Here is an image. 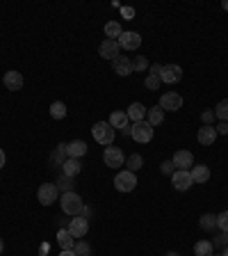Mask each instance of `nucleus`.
<instances>
[{"label":"nucleus","instance_id":"79ce46f5","mask_svg":"<svg viewBox=\"0 0 228 256\" xmlns=\"http://www.w3.org/2000/svg\"><path fill=\"white\" fill-rule=\"evenodd\" d=\"M69 222H71V220H66V218H57V229H66V226H69Z\"/></svg>","mask_w":228,"mask_h":256},{"label":"nucleus","instance_id":"c756f323","mask_svg":"<svg viewBox=\"0 0 228 256\" xmlns=\"http://www.w3.org/2000/svg\"><path fill=\"white\" fill-rule=\"evenodd\" d=\"M55 186H57V190H62V194H64V192H75L73 190V186H75V183H73V178H71V176H59V178H57V183H55Z\"/></svg>","mask_w":228,"mask_h":256},{"label":"nucleus","instance_id":"09e8293b","mask_svg":"<svg viewBox=\"0 0 228 256\" xmlns=\"http://www.w3.org/2000/svg\"><path fill=\"white\" fill-rule=\"evenodd\" d=\"M167 256H181V254H178V252H169V254H167Z\"/></svg>","mask_w":228,"mask_h":256},{"label":"nucleus","instance_id":"2f4dec72","mask_svg":"<svg viewBox=\"0 0 228 256\" xmlns=\"http://www.w3.org/2000/svg\"><path fill=\"white\" fill-rule=\"evenodd\" d=\"M73 252H75V256H89L91 254V245L87 242V240H78L75 247H73Z\"/></svg>","mask_w":228,"mask_h":256},{"label":"nucleus","instance_id":"ea45409f","mask_svg":"<svg viewBox=\"0 0 228 256\" xmlns=\"http://www.w3.org/2000/svg\"><path fill=\"white\" fill-rule=\"evenodd\" d=\"M215 128H217V135H228V122H219Z\"/></svg>","mask_w":228,"mask_h":256},{"label":"nucleus","instance_id":"2eb2a0df","mask_svg":"<svg viewBox=\"0 0 228 256\" xmlns=\"http://www.w3.org/2000/svg\"><path fill=\"white\" fill-rule=\"evenodd\" d=\"M146 110H149V108L144 106V103H130V106H128V110H126V114H128V119H130V122L133 124H137V122H144V119H146Z\"/></svg>","mask_w":228,"mask_h":256},{"label":"nucleus","instance_id":"c03bdc74","mask_svg":"<svg viewBox=\"0 0 228 256\" xmlns=\"http://www.w3.org/2000/svg\"><path fill=\"white\" fill-rule=\"evenodd\" d=\"M59 256H75V252L73 250H62L59 252Z\"/></svg>","mask_w":228,"mask_h":256},{"label":"nucleus","instance_id":"f03ea898","mask_svg":"<svg viewBox=\"0 0 228 256\" xmlns=\"http://www.w3.org/2000/svg\"><path fill=\"white\" fill-rule=\"evenodd\" d=\"M91 135H94V140L98 144H103V146H112V144H114V135H117V130L110 126V122H96L94 126H91Z\"/></svg>","mask_w":228,"mask_h":256},{"label":"nucleus","instance_id":"c9c22d12","mask_svg":"<svg viewBox=\"0 0 228 256\" xmlns=\"http://www.w3.org/2000/svg\"><path fill=\"white\" fill-rule=\"evenodd\" d=\"M215 110H203L201 112V122H203V126H213V122H215Z\"/></svg>","mask_w":228,"mask_h":256},{"label":"nucleus","instance_id":"0eeeda50","mask_svg":"<svg viewBox=\"0 0 228 256\" xmlns=\"http://www.w3.org/2000/svg\"><path fill=\"white\" fill-rule=\"evenodd\" d=\"M160 108L165 112H176L183 108V96L178 94V92H165V94L160 96Z\"/></svg>","mask_w":228,"mask_h":256},{"label":"nucleus","instance_id":"393cba45","mask_svg":"<svg viewBox=\"0 0 228 256\" xmlns=\"http://www.w3.org/2000/svg\"><path fill=\"white\" fill-rule=\"evenodd\" d=\"M213 252H215L213 240H199L194 245V256H215Z\"/></svg>","mask_w":228,"mask_h":256},{"label":"nucleus","instance_id":"20e7f679","mask_svg":"<svg viewBox=\"0 0 228 256\" xmlns=\"http://www.w3.org/2000/svg\"><path fill=\"white\" fill-rule=\"evenodd\" d=\"M153 135H155V130H153V126H151L146 119H144V122L133 124V140H135V142L149 144L151 140H153Z\"/></svg>","mask_w":228,"mask_h":256},{"label":"nucleus","instance_id":"39448f33","mask_svg":"<svg viewBox=\"0 0 228 256\" xmlns=\"http://www.w3.org/2000/svg\"><path fill=\"white\" fill-rule=\"evenodd\" d=\"M114 188H117L119 192H133L135 188H137V176L128 170L119 172V174L114 176Z\"/></svg>","mask_w":228,"mask_h":256},{"label":"nucleus","instance_id":"bb28decb","mask_svg":"<svg viewBox=\"0 0 228 256\" xmlns=\"http://www.w3.org/2000/svg\"><path fill=\"white\" fill-rule=\"evenodd\" d=\"M121 23L119 21H107L105 23V37L107 39H114V42H117L119 37H121Z\"/></svg>","mask_w":228,"mask_h":256},{"label":"nucleus","instance_id":"b1692460","mask_svg":"<svg viewBox=\"0 0 228 256\" xmlns=\"http://www.w3.org/2000/svg\"><path fill=\"white\" fill-rule=\"evenodd\" d=\"M146 122H149L153 128L160 126V124L165 122V110H162L160 106H153L151 110H146Z\"/></svg>","mask_w":228,"mask_h":256},{"label":"nucleus","instance_id":"72a5a7b5","mask_svg":"<svg viewBox=\"0 0 228 256\" xmlns=\"http://www.w3.org/2000/svg\"><path fill=\"white\" fill-rule=\"evenodd\" d=\"M133 62V71H146L149 69V60L144 58V55H137L135 60H130Z\"/></svg>","mask_w":228,"mask_h":256},{"label":"nucleus","instance_id":"ddd939ff","mask_svg":"<svg viewBox=\"0 0 228 256\" xmlns=\"http://www.w3.org/2000/svg\"><path fill=\"white\" fill-rule=\"evenodd\" d=\"M112 71L117 76H121V78L130 76L133 74V62H130V58H128V55H117V58L112 60Z\"/></svg>","mask_w":228,"mask_h":256},{"label":"nucleus","instance_id":"412c9836","mask_svg":"<svg viewBox=\"0 0 228 256\" xmlns=\"http://www.w3.org/2000/svg\"><path fill=\"white\" fill-rule=\"evenodd\" d=\"M107 122H110V126L114 128V130H117V128L121 130V128L130 126V124H128V122H130V119H128V114H126V112H121V110H114V112H112Z\"/></svg>","mask_w":228,"mask_h":256},{"label":"nucleus","instance_id":"a878e982","mask_svg":"<svg viewBox=\"0 0 228 256\" xmlns=\"http://www.w3.org/2000/svg\"><path fill=\"white\" fill-rule=\"evenodd\" d=\"M142 167H144V158H142L139 154H133V156H128V158H126V170H128V172L137 174Z\"/></svg>","mask_w":228,"mask_h":256},{"label":"nucleus","instance_id":"5701e85b","mask_svg":"<svg viewBox=\"0 0 228 256\" xmlns=\"http://www.w3.org/2000/svg\"><path fill=\"white\" fill-rule=\"evenodd\" d=\"M66 158H69V156H66V142H59L57 149L50 154V165H55V167L59 165V167H62L64 162H66Z\"/></svg>","mask_w":228,"mask_h":256},{"label":"nucleus","instance_id":"a18cd8bd","mask_svg":"<svg viewBox=\"0 0 228 256\" xmlns=\"http://www.w3.org/2000/svg\"><path fill=\"white\" fill-rule=\"evenodd\" d=\"M121 133H123V135H133V126H126V128H121Z\"/></svg>","mask_w":228,"mask_h":256},{"label":"nucleus","instance_id":"58836bf2","mask_svg":"<svg viewBox=\"0 0 228 256\" xmlns=\"http://www.w3.org/2000/svg\"><path fill=\"white\" fill-rule=\"evenodd\" d=\"M121 14H123V18H128V21H133V18H135V10H133V7H121Z\"/></svg>","mask_w":228,"mask_h":256},{"label":"nucleus","instance_id":"c85d7f7f","mask_svg":"<svg viewBox=\"0 0 228 256\" xmlns=\"http://www.w3.org/2000/svg\"><path fill=\"white\" fill-rule=\"evenodd\" d=\"M50 117L57 119V122H59V119H64V117H66V106H64L62 101H53V103H50Z\"/></svg>","mask_w":228,"mask_h":256},{"label":"nucleus","instance_id":"473e14b6","mask_svg":"<svg viewBox=\"0 0 228 256\" xmlns=\"http://www.w3.org/2000/svg\"><path fill=\"white\" fill-rule=\"evenodd\" d=\"M144 85H146V90H151V92H158L160 90V85H162V80H160V76H146V80H144Z\"/></svg>","mask_w":228,"mask_h":256},{"label":"nucleus","instance_id":"7c9ffc66","mask_svg":"<svg viewBox=\"0 0 228 256\" xmlns=\"http://www.w3.org/2000/svg\"><path fill=\"white\" fill-rule=\"evenodd\" d=\"M215 117L219 122H228V98H224V101H219L215 106Z\"/></svg>","mask_w":228,"mask_h":256},{"label":"nucleus","instance_id":"6e6552de","mask_svg":"<svg viewBox=\"0 0 228 256\" xmlns=\"http://www.w3.org/2000/svg\"><path fill=\"white\" fill-rule=\"evenodd\" d=\"M160 80L167 82V85H176V82L183 80V69L178 64H165L162 71H160Z\"/></svg>","mask_w":228,"mask_h":256},{"label":"nucleus","instance_id":"e433bc0d","mask_svg":"<svg viewBox=\"0 0 228 256\" xmlns=\"http://www.w3.org/2000/svg\"><path fill=\"white\" fill-rule=\"evenodd\" d=\"M160 172H162L165 176H171V174L176 172L174 162H171V160H165V162H160Z\"/></svg>","mask_w":228,"mask_h":256},{"label":"nucleus","instance_id":"37998d69","mask_svg":"<svg viewBox=\"0 0 228 256\" xmlns=\"http://www.w3.org/2000/svg\"><path fill=\"white\" fill-rule=\"evenodd\" d=\"M5 162H7V156H5V151L0 149V170H2V167H5Z\"/></svg>","mask_w":228,"mask_h":256},{"label":"nucleus","instance_id":"a19ab883","mask_svg":"<svg viewBox=\"0 0 228 256\" xmlns=\"http://www.w3.org/2000/svg\"><path fill=\"white\" fill-rule=\"evenodd\" d=\"M162 66H165V64H158V62H155V64H151V66H149L151 76H160V71H162Z\"/></svg>","mask_w":228,"mask_h":256},{"label":"nucleus","instance_id":"8fccbe9b","mask_svg":"<svg viewBox=\"0 0 228 256\" xmlns=\"http://www.w3.org/2000/svg\"><path fill=\"white\" fill-rule=\"evenodd\" d=\"M224 256H228V247H224Z\"/></svg>","mask_w":228,"mask_h":256},{"label":"nucleus","instance_id":"4be33fe9","mask_svg":"<svg viewBox=\"0 0 228 256\" xmlns=\"http://www.w3.org/2000/svg\"><path fill=\"white\" fill-rule=\"evenodd\" d=\"M80 170H82V162L75 158H66V162L62 165V174L64 176H71V178H75V176L80 174Z\"/></svg>","mask_w":228,"mask_h":256},{"label":"nucleus","instance_id":"9d476101","mask_svg":"<svg viewBox=\"0 0 228 256\" xmlns=\"http://www.w3.org/2000/svg\"><path fill=\"white\" fill-rule=\"evenodd\" d=\"M171 186H174L178 192H187L192 186H194L192 174L190 172H183V170H176L174 174H171Z\"/></svg>","mask_w":228,"mask_h":256},{"label":"nucleus","instance_id":"4468645a","mask_svg":"<svg viewBox=\"0 0 228 256\" xmlns=\"http://www.w3.org/2000/svg\"><path fill=\"white\" fill-rule=\"evenodd\" d=\"M66 229H69V234L73 236V238H85L87 234H89V220H85V218H73L69 222V226H66Z\"/></svg>","mask_w":228,"mask_h":256},{"label":"nucleus","instance_id":"de8ad7c7","mask_svg":"<svg viewBox=\"0 0 228 256\" xmlns=\"http://www.w3.org/2000/svg\"><path fill=\"white\" fill-rule=\"evenodd\" d=\"M222 7H224V12H228V0H224V2H222Z\"/></svg>","mask_w":228,"mask_h":256},{"label":"nucleus","instance_id":"a211bd4d","mask_svg":"<svg viewBox=\"0 0 228 256\" xmlns=\"http://www.w3.org/2000/svg\"><path fill=\"white\" fill-rule=\"evenodd\" d=\"M85 154H87V142H82V140H73V142L66 144V156H69V158L80 160Z\"/></svg>","mask_w":228,"mask_h":256},{"label":"nucleus","instance_id":"cd10ccee","mask_svg":"<svg viewBox=\"0 0 228 256\" xmlns=\"http://www.w3.org/2000/svg\"><path fill=\"white\" fill-rule=\"evenodd\" d=\"M199 224H201V229L203 231H213L217 229V215L215 213H203L201 220H199Z\"/></svg>","mask_w":228,"mask_h":256},{"label":"nucleus","instance_id":"423d86ee","mask_svg":"<svg viewBox=\"0 0 228 256\" xmlns=\"http://www.w3.org/2000/svg\"><path fill=\"white\" fill-rule=\"evenodd\" d=\"M59 197V190L55 183H41V188L37 190V199L41 206H50V204H55Z\"/></svg>","mask_w":228,"mask_h":256},{"label":"nucleus","instance_id":"603ef678","mask_svg":"<svg viewBox=\"0 0 228 256\" xmlns=\"http://www.w3.org/2000/svg\"><path fill=\"white\" fill-rule=\"evenodd\" d=\"M89 256H91V254H89Z\"/></svg>","mask_w":228,"mask_h":256},{"label":"nucleus","instance_id":"7ed1b4c3","mask_svg":"<svg viewBox=\"0 0 228 256\" xmlns=\"http://www.w3.org/2000/svg\"><path fill=\"white\" fill-rule=\"evenodd\" d=\"M103 162H105L110 170H119V167L126 165V156L119 146H105L103 151Z\"/></svg>","mask_w":228,"mask_h":256},{"label":"nucleus","instance_id":"f704fd0d","mask_svg":"<svg viewBox=\"0 0 228 256\" xmlns=\"http://www.w3.org/2000/svg\"><path fill=\"white\" fill-rule=\"evenodd\" d=\"M217 229L224 231V234H228V210H224V213L217 215Z\"/></svg>","mask_w":228,"mask_h":256},{"label":"nucleus","instance_id":"6ab92c4d","mask_svg":"<svg viewBox=\"0 0 228 256\" xmlns=\"http://www.w3.org/2000/svg\"><path fill=\"white\" fill-rule=\"evenodd\" d=\"M190 174H192V181L194 183H208L210 181V167L208 165H194L190 170Z\"/></svg>","mask_w":228,"mask_h":256},{"label":"nucleus","instance_id":"f8f14e48","mask_svg":"<svg viewBox=\"0 0 228 256\" xmlns=\"http://www.w3.org/2000/svg\"><path fill=\"white\" fill-rule=\"evenodd\" d=\"M121 50H137L142 46V34L139 32H121V37L117 39Z\"/></svg>","mask_w":228,"mask_h":256},{"label":"nucleus","instance_id":"1a4fd4ad","mask_svg":"<svg viewBox=\"0 0 228 256\" xmlns=\"http://www.w3.org/2000/svg\"><path fill=\"white\" fill-rule=\"evenodd\" d=\"M171 162H174L176 170L190 172L192 167H194V156H192V151H187V149H178L174 154V158H171Z\"/></svg>","mask_w":228,"mask_h":256},{"label":"nucleus","instance_id":"4c0bfd02","mask_svg":"<svg viewBox=\"0 0 228 256\" xmlns=\"http://www.w3.org/2000/svg\"><path fill=\"white\" fill-rule=\"evenodd\" d=\"M213 245L215 247H228V234H219V236H215V240H213Z\"/></svg>","mask_w":228,"mask_h":256},{"label":"nucleus","instance_id":"3c124183","mask_svg":"<svg viewBox=\"0 0 228 256\" xmlns=\"http://www.w3.org/2000/svg\"><path fill=\"white\" fill-rule=\"evenodd\" d=\"M219 256H224V254H219Z\"/></svg>","mask_w":228,"mask_h":256},{"label":"nucleus","instance_id":"dca6fc26","mask_svg":"<svg viewBox=\"0 0 228 256\" xmlns=\"http://www.w3.org/2000/svg\"><path fill=\"white\" fill-rule=\"evenodd\" d=\"M197 140L199 144H203V146H210V144H215V140H217V128L215 126H201L197 133Z\"/></svg>","mask_w":228,"mask_h":256},{"label":"nucleus","instance_id":"f3484780","mask_svg":"<svg viewBox=\"0 0 228 256\" xmlns=\"http://www.w3.org/2000/svg\"><path fill=\"white\" fill-rule=\"evenodd\" d=\"M2 80H5V87H7L9 92L23 90V74H18V71H7Z\"/></svg>","mask_w":228,"mask_h":256},{"label":"nucleus","instance_id":"49530a36","mask_svg":"<svg viewBox=\"0 0 228 256\" xmlns=\"http://www.w3.org/2000/svg\"><path fill=\"white\" fill-rule=\"evenodd\" d=\"M5 252V242H2V238H0V254Z\"/></svg>","mask_w":228,"mask_h":256},{"label":"nucleus","instance_id":"9b49d317","mask_svg":"<svg viewBox=\"0 0 228 256\" xmlns=\"http://www.w3.org/2000/svg\"><path fill=\"white\" fill-rule=\"evenodd\" d=\"M98 55H101L103 60H114L117 55H121V46H119V42H114V39H103L101 46H98Z\"/></svg>","mask_w":228,"mask_h":256},{"label":"nucleus","instance_id":"aec40b11","mask_svg":"<svg viewBox=\"0 0 228 256\" xmlns=\"http://www.w3.org/2000/svg\"><path fill=\"white\" fill-rule=\"evenodd\" d=\"M78 240L69 234V229H57V245L59 250H73Z\"/></svg>","mask_w":228,"mask_h":256},{"label":"nucleus","instance_id":"f257e3e1","mask_svg":"<svg viewBox=\"0 0 228 256\" xmlns=\"http://www.w3.org/2000/svg\"><path fill=\"white\" fill-rule=\"evenodd\" d=\"M59 206H62L64 215H69V218H78L85 210V202H82L78 192H64L59 197Z\"/></svg>","mask_w":228,"mask_h":256}]
</instances>
